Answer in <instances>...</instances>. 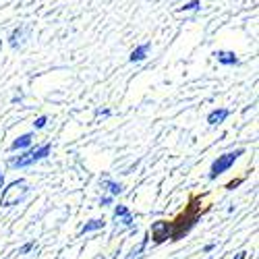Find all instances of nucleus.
I'll return each instance as SVG.
<instances>
[{
    "label": "nucleus",
    "mask_w": 259,
    "mask_h": 259,
    "mask_svg": "<svg viewBox=\"0 0 259 259\" xmlns=\"http://www.w3.org/2000/svg\"><path fill=\"white\" fill-rule=\"evenodd\" d=\"M228 116H230V110H228V108H215V110H211V112L207 114V124H209V126L222 124Z\"/></svg>",
    "instance_id": "0eeeda50"
},
{
    "label": "nucleus",
    "mask_w": 259,
    "mask_h": 259,
    "mask_svg": "<svg viewBox=\"0 0 259 259\" xmlns=\"http://www.w3.org/2000/svg\"><path fill=\"white\" fill-rule=\"evenodd\" d=\"M100 187H102V189H106V191L110 193L112 197H118L120 193L124 191V187H122L120 183H116V181H110V179H104V181L100 183Z\"/></svg>",
    "instance_id": "f8f14e48"
},
{
    "label": "nucleus",
    "mask_w": 259,
    "mask_h": 259,
    "mask_svg": "<svg viewBox=\"0 0 259 259\" xmlns=\"http://www.w3.org/2000/svg\"><path fill=\"white\" fill-rule=\"evenodd\" d=\"M33 247H35V243H33V241H29V243H25L23 247H21V249H19V255H27V253H29V251H31Z\"/></svg>",
    "instance_id": "a211bd4d"
},
{
    "label": "nucleus",
    "mask_w": 259,
    "mask_h": 259,
    "mask_svg": "<svg viewBox=\"0 0 259 259\" xmlns=\"http://www.w3.org/2000/svg\"><path fill=\"white\" fill-rule=\"evenodd\" d=\"M29 191L31 189L25 185L23 179L13 181L11 185H7V189H3V195H0V207H13V205L23 203L25 197L29 195Z\"/></svg>",
    "instance_id": "f03ea898"
},
{
    "label": "nucleus",
    "mask_w": 259,
    "mask_h": 259,
    "mask_svg": "<svg viewBox=\"0 0 259 259\" xmlns=\"http://www.w3.org/2000/svg\"><path fill=\"white\" fill-rule=\"evenodd\" d=\"M112 201H114V197H112V195H104V197L100 199V207H106V205H112Z\"/></svg>",
    "instance_id": "6ab92c4d"
},
{
    "label": "nucleus",
    "mask_w": 259,
    "mask_h": 259,
    "mask_svg": "<svg viewBox=\"0 0 259 259\" xmlns=\"http://www.w3.org/2000/svg\"><path fill=\"white\" fill-rule=\"evenodd\" d=\"M213 56L220 64H224V67H236V64H241L239 56L230 50H218V52H213Z\"/></svg>",
    "instance_id": "423d86ee"
},
{
    "label": "nucleus",
    "mask_w": 259,
    "mask_h": 259,
    "mask_svg": "<svg viewBox=\"0 0 259 259\" xmlns=\"http://www.w3.org/2000/svg\"><path fill=\"white\" fill-rule=\"evenodd\" d=\"M147 243H149V232H145V234H143L141 243H139L137 247H133L131 251H128V255H126L124 259H139V257L145 253V249H147Z\"/></svg>",
    "instance_id": "9b49d317"
},
{
    "label": "nucleus",
    "mask_w": 259,
    "mask_h": 259,
    "mask_svg": "<svg viewBox=\"0 0 259 259\" xmlns=\"http://www.w3.org/2000/svg\"><path fill=\"white\" fill-rule=\"evenodd\" d=\"M21 100H23V96L19 94V96H15V98H13V104H17V102H21Z\"/></svg>",
    "instance_id": "b1692460"
},
{
    "label": "nucleus",
    "mask_w": 259,
    "mask_h": 259,
    "mask_svg": "<svg viewBox=\"0 0 259 259\" xmlns=\"http://www.w3.org/2000/svg\"><path fill=\"white\" fill-rule=\"evenodd\" d=\"M31 141H33V133H23L11 143V149L13 152H23V149L31 147Z\"/></svg>",
    "instance_id": "6e6552de"
},
{
    "label": "nucleus",
    "mask_w": 259,
    "mask_h": 259,
    "mask_svg": "<svg viewBox=\"0 0 259 259\" xmlns=\"http://www.w3.org/2000/svg\"><path fill=\"white\" fill-rule=\"evenodd\" d=\"M197 220H199L197 209H191V211L179 215V218L172 222V236H170V241H172V243H177V241L185 239V236L191 232V228L197 224Z\"/></svg>",
    "instance_id": "20e7f679"
},
{
    "label": "nucleus",
    "mask_w": 259,
    "mask_h": 259,
    "mask_svg": "<svg viewBox=\"0 0 259 259\" xmlns=\"http://www.w3.org/2000/svg\"><path fill=\"white\" fill-rule=\"evenodd\" d=\"M104 226H106V220H104V218H94V220H90V222H85V224L81 226L79 234H81V236H83V234H90V232L102 230Z\"/></svg>",
    "instance_id": "9d476101"
},
{
    "label": "nucleus",
    "mask_w": 259,
    "mask_h": 259,
    "mask_svg": "<svg viewBox=\"0 0 259 259\" xmlns=\"http://www.w3.org/2000/svg\"><path fill=\"white\" fill-rule=\"evenodd\" d=\"M149 48H152V44H149V41H145V44L137 46V48L131 52V56H128V60H131V62H143V60L147 58V54H149Z\"/></svg>",
    "instance_id": "1a4fd4ad"
},
{
    "label": "nucleus",
    "mask_w": 259,
    "mask_h": 259,
    "mask_svg": "<svg viewBox=\"0 0 259 259\" xmlns=\"http://www.w3.org/2000/svg\"><path fill=\"white\" fill-rule=\"evenodd\" d=\"M46 122H48V116H37V118L33 120V128H35V131H39V128L46 126Z\"/></svg>",
    "instance_id": "f3484780"
},
{
    "label": "nucleus",
    "mask_w": 259,
    "mask_h": 259,
    "mask_svg": "<svg viewBox=\"0 0 259 259\" xmlns=\"http://www.w3.org/2000/svg\"><path fill=\"white\" fill-rule=\"evenodd\" d=\"M106 116H110V110H108V108H100V110H96V118H106Z\"/></svg>",
    "instance_id": "aec40b11"
},
{
    "label": "nucleus",
    "mask_w": 259,
    "mask_h": 259,
    "mask_svg": "<svg viewBox=\"0 0 259 259\" xmlns=\"http://www.w3.org/2000/svg\"><path fill=\"white\" fill-rule=\"evenodd\" d=\"M3 185H5V175L0 172V187H3Z\"/></svg>",
    "instance_id": "393cba45"
},
{
    "label": "nucleus",
    "mask_w": 259,
    "mask_h": 259,
    "mask_svg": "<svg viewBox=\"0 0 259 259\" xmlns=\"http://www.w3.org/2000/svg\"><path fill=\"white\" fill-rule=\"evenodd\" d=\"M27 33V29L25 27H17L13 33H11V37H9V44H11V48H19L21 44H23V35Z\"/></svg>",
    "instance_id": "ddd939ff"
},
{
    "label": "nucleus",
    "mask_w": 259,
    "mask_h": 259,
    "mask_svg": "<svg viewBox=\"0 0 259 259\" xmlns=\"http://www.w3.org/2000/svg\"><path fill=\"white\" fill-rule=\"evenodd\" d=\"M50 152H52V145L50 143H44V145H39L35 149H29L27 147V149H23V154H21V156L11 158L9 160V166L11 168H27V166H33V164H37L41 160H46L50 156Z\"/></svg>",
    "instance_id": "f257e3e1"
},
{
    "label": "nucleus",
    "mask_w": 259,
    "mask_h": 259,
    "mask_svg": "<svg viewBox=\"0 0 259 259\" xmlns=\"http://www.w3.org/2000/svg\"><path fill=\"white\" fill-rule=\"evenodd\" d=\"M116 222H120L124 228H135V218H133V213L128 211L126 215H122V218H118Z\"/></svg>",
    "instance_id": "2eb2a0df"
},
{
    "label": "nucleus",
    "mask_w": 259,
    "mask_h": 259,
    "mask_svg": "<svg viewBox=\"0 0 259 259\" xmlns=\"http://www.w3.org/2000/svg\"><path fill=\"white\" fill-rule=\"evenodd\" d=\"M213 249H215V243H209V245H205V247H203V251H205V253H211Z\"/></svg>",
    "instance_id": "4be33fe9"
},
{
    "label": "nucleus",
    "mask_w": 259,
    "mask_h": 259,
    "mask_svg": "<svg viewBox=\"0 0 259 259\" xmlns=\"http://www.w3.org/2000/svg\"><path fill=\"white\" fill-rule=\"evenodd\" d=\"M239 185H241V181H232V183H228V185H226V189H228V191H232L234 187H239Z\"/></svg>",
    "instance_id": "412c9836"
},
{
    "label": "nucleus",
    "mask_w": 259,
    "mask_h": 259,
    "mask_svg": "<svg viewBox=\"0 0 259 259\" xmlns=\"http://www.w3.org/2000/svg\"><path fill=\"white\" fill-rule=\"evenodd\" d=\"M126 213H128V207H126V205H114L112 218H114V220H118V218H122V215H126Z\"/></svg>",
    "instance_id": "dca6fc26"
},
{
    "label": "nucleus",
    "mask_w": 259,
    "mask_h": 259,
    "mask_svg": "<svg viewBox=\"0 0 259 259\" xmlns=\"http://www.w3.org/2000/svg\"><path fill=\"white\" fill-rule=\"evenodd\" d=\"M170 236H172V222L168 220H158L152 224V239L156 245H162L166 241H170Z\"/></svg>",
    "instance_id": "39448f33"
},
{
    "label": "nucleus",
    "mask_w": 259,
    "mask_h": 259,
    "mask_svg": "<svg viewBox=\"0 0 259 259\" xmlns=\"http://www.w3.org/2000/svg\"><path fill=\"white\" fill-rule=\"evenodd\" d=\"M0 189H3V187H0Z\"/></svg>",
    "instance_id": "a878e982"
},
{
    "label": "nucleus",
    "mask_w": 259,
    "mask_h": 259,
    "mask_svg": "<svg viewBox=\"0 0 259 259\" xmlns=\"http://www.w3.org/2000/svg\"><path fill=\"white\" fill-rule=\"evenodd\" d=\"M201 9V0H191V3H185L179 13H191V11H199Z\"/></svg>",
    "instance_id": "4468645a"
},
{
    "label": "nucleus",
    "mask_w": 259,
    "mask_h": 259,
    "mask_svg": "<svg viewBox=\"0 0 259 259\" xmlns=\"http://www.w3.org/2000/svg\"><path fill=\"white\" fill-rule=\"evenodd\" d=\"M234 259H247V253L245 251H241V253H236V257Z\"/></svg>",
    "instance_id": "5701e85b"
},
{
    "label": "nucleus",
    "mask_w": 259,
    "mask_h": 259,
    "mask_svg": "<svg viewBox=\"0 0 259 259\" xmlns=\"http://www.w3.org/2000/svg\"><path fill=\"white\" fill-rule=\"evenodd\" d=\"M243 154H245V149H243V147L232 149V152H226V154H220L218 158L211 162V166H209V175H207L209 181H215L218 177H222L224 172H228V170L234 166V162L239 160Z\"/></svg>",
    "instance_id": "7ed1b4c3"
}]
</instances>
